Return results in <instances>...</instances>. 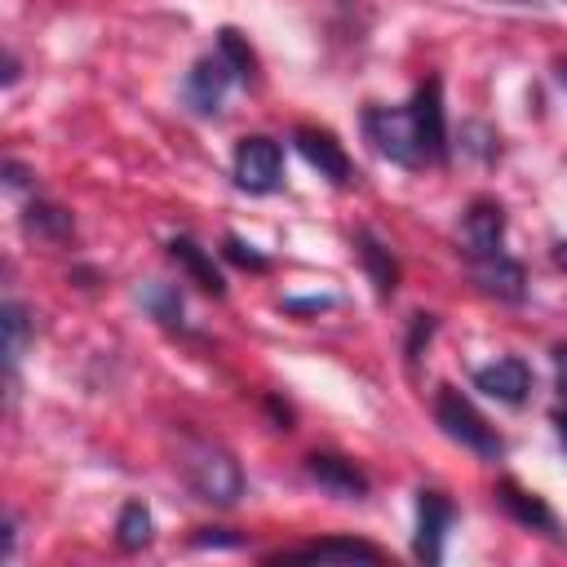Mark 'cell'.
<instances>
[{
	"label": "cell",
	"mask_w": 567,
	"mask_h": 567,
	"mask_svg": "<svg viewBox=\"0 0 567 567\" xmlns=\"http://www.w3.org/2000/svg\"><path fill=\"white\" fill-rule=\"evenodd\" d=\"M288 310H328L332 306V297H292V301H284Z\"/></svg>",
	"instance_id": "26"
},
{
	"label": "cell",
	"mask_w": 567,
	"mask_h": 567,
	"mask_svg": "<svg viewBox=\"0 0 567 567\" xmlns=\"http://www.w3.org/2000/svg\"><path fill=\"white\" fill-rule=\"evenodd\" d=\"M292 142H297V151H301V159L310 164V168H319V177H328L332 186H354L359 182V168H354V159L346 155V146L328 133V128H297L292 133Z\"/></svg>",
	"instance_id": "8"
},
{
	"label": "cell",
	"mask_w": 567,
	"mask_h": 567,
	"mask_svg": "<svg viewBox=\"0 0 567 567\" xmlns=\"http://www.w3.org/2000/svg\"><path fill=\"white\" fill-rule=\"evenodd\" d=\"M430 332H434V315H412V332H408V346H403L408 363L421 359V346L430 341Z\"/></svg>",
	"instance_id": "24"
},
{
	"label": "cell",
	"mask_w": 567,
	"mask_h": 567,
	"mask_svg": "<svg viewBox=\"0 0 567 567\" xmlns=\"http://www.w3.org/2000/svg\"><path fill=\"white\" fill-rule=\"evenodd\" d=\"M151 536H155L151 509H146L142 501H124V509H120V518H115V545H120L124 554H137V549L151 545Z\"/></svg>",
	"instance_id": "18"
},
{
	"label": "cell",
	"mask_w": 567,
	"mask_h": 567,
	"mask_svg": "<svg viewBox=\"0 0 567 567\" xmlns=\"http://www.w3.org/2000/svg\"><path fill=\"white\" fill-rule=\"evenodd\" d=\"M22 230L31 239H44V244H66L75 235V221L62 204H44V199H31L27 213H22Z\"/></svg>",
	"instance_id": "17"
},
{
	"label": "cell",
	"mask_w": 567,
	"mask_h": 567,
	"mask_svg": "<svg viewBox=\"0 0 567 567\" xmlns=\"http://www.w3.org/2000/svg\"><path fill=\"white\" fill-rule=\"evenodd\" d=\"M0 328H4V368L13 377V368H18V359H22L27 341H31V315H27V306L22 301H4Z\"/></svg>",
	"instance_id": "19"
},
{
	"label": "cell",
	"mask_w": 567,
	"mask_h": 567,
	"mask_svg": "<svg viewBox=\"0 0 567 567\" xmlns=\"http://www.w3.org/2000/svg\"><path fill=\"white\" fill-rule=\"evenodd\" d=\"M235 80H239V75H235V66L226 62L221 49L195 58V66H190L186 80H182V102H186V111H190V115H204V120L217 115L221 102H226V89H230Z\"/></svg>",
	"instance_id": "5"
},
{
	"label": "cell",
	"mask_w": 567,
	"mask_h": 567,
	"mask_svg": "<svg viewBox=\"0 0 567 567\" xmlns=\"http://www.w3.org/2000/svg\"><path fill=\"white\" fill-rule=\"evenodd\" d=\"M554 261H558V270H567V239L554 244Z\"/></svg>",
	"instance_id": "31"
},
{
	"label": "cell",
	"mask_w": 567,
	"mask_h": 567,
	"mask_svg": "<svg viewBox=\"0 0 567 567\" xmlns=\"http://www.w3.org/2000/svg\"><path fill=\"white\" fill-rule=\"evenodd\" d=\"M168 257L190 275V284H195L199 292H208V297H226V279H221V270L213 266V252L199 248L190 235H173V239H168Z\"/></svg>",
	"instance_id": "15"
},
{
	"label": "cell",
	"mask_w": 567,
	"mask_h": 567,
	"mask_svg": "<svg viewBox=\"0 0 567 567\" xmlns=\"http://www.w3.org/2000/svg\"><path fill=\"white\" fill-rule=\"evenodd\" d=\"M221 252H226V261H235L239 270H252V275H261V270H270V257H261L252 244H244L239 235H226L221 239Z\"/></svg>",
	"instance_id": "22"
},
{
	"label": "cell",
	"mask_w": 567,
	"mask_h": 567,
	"mask_svg": "<svg viewBox=\"0 0 567 567\" xmlns=\"http://www.w3.org/2000/svg\"><path fill=\"white\" fill-rule=\"evenodd\" d=\"M363 133L377 146L381 159L399 164V168H421L425 151H421V133L408 106H363Z\"/></svg>",
	"instance_id": "3"
},
{
	"label": "cell",
	"mask_w": 567,
	"mask_h": 567,
	"mask_svg": "<svg viewBox=\"0 0 567 567\" xmlns=\"http://www.w3.org/2000/svg\"><path fill=\"white\" fill-rule=\"evenodd\" d=\"M27 177H31V173H27L18 159H4V182H9L13 190H18V186H27Z\"/></svg>",
	"instance_id": "27"
},
{
	"label": "cell",
	"mask_w": 567,
	"mask_h": 567,
	"mask_svg": "<svg viewBox=\"0 0 567 567\" xmlns=\"http://www.w3.org/2000/svg\"><path fill=\"white\" fill-rule=\"evenodd\" d=\"M549 359H554V385H558V394L567 399V341H558V346L549 350Z\"/></svg>",
	"instance_id": "25"
},
{
	"label": "cell",
	"mask_w": 567,
	"mask_h": 567,
	"mask_svg": "<svg viewBox=\"0 0 567 567\" xmlns=\"http://www.w3.org/2000/svg\"><path fill=\"white\" fill-rule=\"evenodd\" d=\"M217 49L226 53V62L235 66V75H239L244 84H257V53L248 49V40H244L235 27H221V31H217Z\"/></svg>",
	"instance_id": "21"
},
{
	"label": "cell",
	"mask_w": 567,
	"mask_h": 567,
	"mask_svg": "<svg viewBox=\"0 0 567 567\" xmlns=\"http://www.w3.org/2000/svg\"><path fill=\"white\" fill-rule=\"evenodd\" d=\"M474 385H478L487 399L505 403V408H523L536 381H532V368H527L523 359L505 354V359H492V363L474 368Z\"/></svg>",
	"instance_id": "12"
},
{
	"label": "cell",
	"mask_w": 567,
	"mask_h": 567,
	"mask_svg": "<svg viewBox=\"0 0 567 567\" xmlns=\"http://www.w3.org/2000/svg\"><path fill=\"white\" fill-rule=\"evenodd\" d=\"M13 80H18V58L4 53V84H13Z\"/></svg>",
	"instance_id": "30"
},
{
	"label": "cell",
	"mask_w": 567,
	"mask_h": 567,
	"mask_svg": "<svg viewBox=\"0 0 567 567\" xmlns=\"http://www.w3.org/2000/svg\"><path fill=\"white\" fill-rule=\"evenodd\" d=\"M408 111H412V120H416L425 164H447L452 146H447V115H443V80H439V75H425V80L416 84Z\"/></svg>",
	"instance_id": "6"
},
{
	"label": "cell",
	"mask_w": 567,
	"mask_h": 567,
	"mask_svg": "<svg viewBox=\"0 0 567 567\" xmlns=\"http://www.w3.org/2000/svg\"><path fill=\"white\" fill-rule=\"evenodd\" d=\"M190 545L195 549H239L244 545V536L239 532H230V527H195V536H190Z\"/></svg>",
	"instance_id": "23"
},
{
	"label": "cell",
	"mask_w": 567,
	"mask_h": 567,
	"mask_svg": "<svg viewBox=\"0 0 567 567\" xmlns=\"http://www.w3.org/2000/svg\"><path fill=\"white\" fill-rule=\"evenodd\" d=\"M549 421H554V434H558V443H563V452H567V408H554Z\"/></svg>",
	"instance_id": "28"
},
{
	"label": "cell",
	"mask_w": 567,
	"mask_h": 567,
	"mask_svg": "<svg viewBox=\"0 0 567 567\" xmlns=\"http://www.w3.org/2000/svg\"><path fill=\"white\" fill-rule=\"evenodd\" d=\"M177 470H182L186 487L195 492V501L217 505V509L239 505V496L248 487L239 461L221 443H213V439H186V447L177 456Z\"/></svg>",
	"instance_id": "1"
},
{
	"label": "cell",
	"mask_w": 567,
	"mask_h": 567,
	"mask_svg": "<svg viewBox=\"0 0 567 567\" xmlns=\"http://www.w3.org/2000/svg\"><path fill=\"white\" fill-rule=\"evenodd\" d=\"M434 421H439V430H443L452 443H461L465 452H474V456H483V461H501V456H505V439L496 434V425H492L456 385H439V390H434Z\"/></svg>",
	"instance_id": "2"
},
{
	"label": "cell",
	"mask_w": 567,
	"mask_h": 567,
	"mask_svg": "<svg viewBox=\"0 0 567 567\" xmlns=\"http://www.w3.org/2000/svg\"><path fill=\"white\" fill-rule=\"evenodd\" d=\"M266 563H337V567H350V563H385V554L359 536H328V540H310V545H297V549H279L270 554Z\"/></svg>",
	"instance_id": "11"
},
{
	"label": "cell",
	"mask_w": 567,
	"mask_h": 567,
	"mask_svg": "<svg viewBox=\"0 0 567 567\" xmlns=\"http://www.w3.org/2000/svg\"><path fill=\"white\" fill-rule=\"evenodd\" d=\"M496 501H501V509H505L514 523H523V527H532V532H545V536L563 540L554 509H549L536 492H527V487H518V483H501V487H496Z\"/></svg>",
	"instance_id": "14"
},
{
	"label": "cell",
	"mask_w": 567,
	"mask_h": 567,
	"mask_svg": "<svg viewBox=\"0 0 567 567\" xmlns=\"http://www.w3.org/2000/svg\"><path fill=\"white\" fill-rule=\"evenodd\" d=\"M306 478L319 492H328L332 501H363L372 492L368 474L350 456H337V452H310L306 456Z\"/></svg>",
	"instance_id": "9"
},
{
	"label": "cell",
	"mask_w": 567,
	"mask_h": 567,
	"mask_svg": "<svg viewBox=\"0 0 567 567\" xmlns=\"http://www.w3.org/2000/svg\"><path fill=\"white\" fill-rule=\"evenodd\" d=\"M461 244H465V257L470 261H483V257H496L505 252V208L501 199H474L461 217Z\"/></svg>",
	"instance_id": "10"
},
{
	"label": "cell",
	"mask_w": 567,
	"mask_h": 567,
	"mask_svg": "<svg viewBox=\"0 0 567 567\" xmlns=\"http://www.w3.org/2000/svg\"><path fill=\"white\" fill-rule=\"evenodd\" d=\"M470 266H474V284L487 297H496V301H523L527 297V275L514 257L496 252V257H483V261H470Z\"/></svg>",
	"instance_id": "13"
},
{
	"label": "cell",
	"mask_w": 567,
	"mask_h": 567,
	"mask_svg": "<svg viewBox=\"0 0 567 567\" xmlns=\"http://www.w3.org/2000/svg\"><path fill=\"white\" fill-rule=\"evenodd\" d=\"M137 301L151 310V319H159L164 328H182L186 323V306H182V292L173 284H146L137 292Z\"/></svg>",
	"instance_id": "20"
},
{
	"label": "cell",
	"mask_w": 567,
	"mask_h": 567,
	"mask_svg": "<svg viewBox=\"0 0 567 567\" xmlns=\"http://www.w3.org/2000/svg\"><path fill=\"white\" fill-rule=\"evenodd\" d=\"M13 540H18V523L4 518V558H13Z\"/></svg>",
	"instance_id": "29"
},
{
	"label": "cell",
	"mask_w": 567,
	"mask_h": 567,
	"mask_svg": "<svg viewBox=\"0 0 567 567\" xmlns=\"http://www.w3.org/2000/svg\"><path fill=\"white\" fill-rule=\"evenodd\" d=\"M354 252H359V261H363L372 288H377V297L390 301L394 288H399V261H394V252H390L372 230H354Z\"/></svg>",
	"instance_id": "16"
},
{
	"label": "cell",
	"mask_w": 567,
	"mask_h": 567,
	"mask_svg": "<svg viewBox=\"0 0 567 567\" xmlns=\"http://www.w3.org/2000/svg\"><path fill=\"white\" fill-rule=\"evenodd\" d=\"M554 71H558V80L567 84V58H558V66H554Z\"/></svg>",
	"instance_id": "32"
},
{
	"label": "cell",
	"mask_w": 567,
	"mask_h": 567,
	"mask_svg": "<svg viewBox=\"0 0 567 567\" xmlns=\"http://www.w3.org/2000/svg\"><path fill=\"white\" fill-rule=\"evenodd\" d=\"M456 523V505L439 492V487H421L416 492V532H412V554L434 567L443 563V540H447V527Z\"/></svg>",
	"instance_id": "7"
},
{
	"label": "cell",
	"mask_w": 567,
	"mask_h": 567,
	"mask_svg": "<svg viewBox=\"0 0 567 567\" xmlns=\"http://www.w3.org/2000/svg\"><path fill=\"white\" fill-rule=\"evenodd\" d=\"M284 182V151L266 133H248L235 142V186L248 195H270Z\"/></svg>",
	"instance_id": "4"
}]
</instances>
